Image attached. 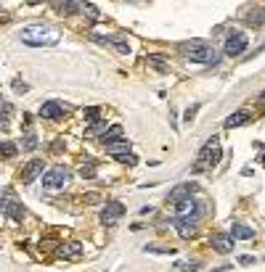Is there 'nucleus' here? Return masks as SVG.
Instances as JSON below:
<instances>
[{
    "label": "nucleus",
    "mask_w": 265,
    "mask_h": 272,
    "mask_svg": "<svg viewBox=\"0 0 265 272\" xmlns=\"http://www.w3.org/2000/svg\"><path fill=\"white\" fill-rule=\"evenodd\" d=\"M106 153H109V156H114V159H120L122 153H130V140L122 138V140H114V143H109V146H106Z\"/></svg>",
    "instance_id": "f3484780"
},
{
    "label": "nucleus",
    "mask_w": 265,
    "mask_h": 272,
    "mask_svg": "<svg viewBox=\"0 0 265 272\" xmlns=\"http://www.w3.org/2000/svg\"><path fill=\"white\" fill-rule=\"evenodd\" d=\"M252 122V111H247V108H241V111H234L225 119V127L234 129V127H241V125H249Z\"/></svg>",
    "instance_id": "dca6fc26"
},
{
    "label": "nucleus",
    "mask_w": 265,
    "mask_h": 272,
    "mask_svg": "<svg viewBox=\"0 0 265 272\" xmlns=\"http://www.w3.org/2000/svg\"><path fill=\"white\" fill-rule=\"evenodd\" d=\"M212 249H215L217 254H228V251H234V235H225V232L212 235Z\"/></svg>",
    "instance_id": "2eb2a0df"
},
{
    "label": "nucleus",
    "mask_w": 265,
    "mask_h": 272,
    "mask_svg": "<svg viewBox=\"0 0 265 272\" xmlns=\"http://www.w3.org/2000/svg\"><path fill=\"white\" fill-rule=\"evenodd\" d=\"M93 40L98 45H106V48H114L120 56H127L130 53V45H127L125 40H120V37H101V35H93Z\"/></svg>",
    "instance_id": "9b49d317"
},
{
    "label": "nucleus",
    "mask_w": 265,
    "mask_h": 272,
    "mask_svg": "<svg viewBox=\"0 0 265 272\" xmlns=\"http://www.w3.org/2000/svg\"><path fill=\"white\" fill-rule=\"evenodd\" d=\"M14 90H16V93H27L29 85H27V82H22V80H14Z\"/></svg>",
    "instance_id": "393cba45"
},
{
    "label": "nucleus",
    "mask_w": 265,
    "mask_h": 272,
    "mask_svg": "<svg viewBox=\"0 0 265 272\" xmlns=\"http://www.w3.org/2000/svg\"><path fill=\"white\" fill-rule=\"evenodd\" d=\"M53 8L59 11V14H67V0H53Z\"/></svg>",
    "instance_id": "bb28decb"
},
{
    "label": "nucleus",
    "mask_w": 265,
    "mask_h": 272,
    "mask_svg": "<svg viewBox=\"0 0 265 272\" xmlns=\"http://www.w3.org/2000/svg\"><path fill=\"white\" fill-rule=\"evenodd\" d=\"M196 219L199 217H183V219H175V228H178V232H180V238H193L196 235Z\"/></svg>",
    "instance_id": "4468645a"
},
{
    "label": "nucleus",
    "mask_w": 265,
    "mask_h": 272,
    "mask_svg": "<svg viewBox=\"0 0 265 272\" xmlns=\"http://www.w3.org/2000/svg\"><path fill=\"white\" fill-rule=\"evenodd\" d=\"M101 140H103L106 146H109V143H114V140H122V127H120V125H112V127L106 129V132L101 135Z\"/></svg>",
    "instance_id": "6ab92c4d"
},
{
    "label": "nucleus",
    "mask_w": 265,
    "mask_h": 272,
    "mask_svg": "<svg viewBox=\"0 0 265 272\" xmlns=\"http://www.w3.org/2000/svg\"><path fill=\"white\" fill-rule=\"evenodd\" d=\"M117 161H122V164H130V167H133V164H135V156H133V153H122V156H120Z\"/></svg>",
    "instance_id": "cd10ccee"
},
{
    "label": "nucleus",
    "mask_w": 265,
    "mask_h": 272,
    "mask_svg": "<svg viewBox=\"0 0 265 272\" xmlns=\"http://www.w3.org/2000/svg\"><path fill=\"white\" fill-rule=\"evenodd\" d=\"M146 254H172V249H167V246H146Z\"/></svg>",
    "instance_id": "5701e85b"
},
{
    "label": "nucleus",
    "mask_w": 265,
    "mask_h": 272,
    "mask_svg": "<svg viewBox=\"0 0 265 272\" xmlns=\"http://www.w3.org/2000/svg\"><path fill=\"white\" fill-rule=\"evenodd\" d=\"M196 111H199V106H191L189 111H186V116H183V119H186V122H191V119H193V114H196Z\"/></svg>",
    "instance_id": "2f4dec72"
},
{
    "label": "nucleus",
    "mask_w": 265,
    "mask_h": 272,
    "mask_svg": "<svg viewBox=\"0 0 265 272\" xmlns=\"http://www.w3.org/2000/svg\"><path fill=\"white\" fill-rule=\"evenodd\" d=\"M231 235L239 238V241H252V238H255V230L247 228V225H241V222H234L231 225Z\"/></svg>",
    "instance_id": "a211bd4d"
},
{
    "label": "nucleus",
    "mask_w": 265,
    "mask_h": 272,
    "mask_svg": "<svg viewBox=\"0 0 265 272\" xmlns=\"http://www.w3.org/2000/svg\"><path fill=\"white\" fill-rule=\"evenodd\" d=\"M199 264L196 262H178L175 264V272H196Z\"/></svg>",
    "instance_id": "4be33fe9"
},
{
    "label": "nucleus",
    "mask_w": 265,
    "mask_h": 272,
    "mask_svg": "<svg viewBox=\"0 0 265 272\" xmlns=\"http://www.w3.org/2000/svg\"><path fill=\"white\" fill-rule=\"evenodd\" d=\"M37 174H43V159H32L29 164L24 167V169H22V183H24V185L35 183Z\"/></svg>",
    "instance_id": "f8f14e48"
},
{
    "label": "nucleus",
    "mask_w": 265,
    "mask_h": 272,
    "mask_svg": "<svg viewBox=\"0 0 265 272\" xmlns=\"http://www.w3.org/2000/svg\"><path fill=\"white\" fill-rule=\"evenodd\" d=\"M80 177L82 180H93L96 177V161H90V164H82L80 167Z\"/></svg>",
    "instance_id": "412c9836"
},
{
    "label": "nucleus",
    "mask_w": 265,
    "mask_h": 272,
    "mask_svg": "<svg viewBox=\"0 0 265 272\" xmlns=\"http://www.w3.org/2000/svg\"><path fill=\"white\" fill-rule=\"evenodd\" d=\"M24 45H32V48H48V45H56L61 40V32L50 24H32V27H24L19 32Z\"/></svg>",
    "instance_id": "f257e3e1"
},
{
    "label": "nucleus",
    "mask_w": 265,
    "mask_h": 272,
    "mask_svg": "<svg viewBox=\"0 0 265 272\" xmlns=\"http://www.w3.org/2000/svg\"><path fill=\"white\" fill-rule=\"evenodd\" d=\"M3 214L8 217V219H14V222H22V219L27 217L24 206H22V204H14V201H11V193H8V190H5V201H3Z\"/></svg>",
    "instance_id": "1a4fd4ad"
},
{
    "label": "nucleus",
    "mask_w": 265,
    "mask_h": 272,
    "mask_svg": "<svg viewBox=\"0 0 265 272\" xmlns=\"http://www.w3.org/2000/svg\"><path fill=\"white\" fill-rule=\"evenodd\" d=\"M244 50H247V35L244 32H234V35H228V40H225V56H241Z\"/></svg>",
    "instance_id": "6e6552de"
},
{
    "label": "nucleus",
    "mask_w": 265,
    "mask_h": 272,
    "mask_svg": "<svg viewBox=\"0 0 265 272\" xmlns=\"http://www.w3.org/2000/svg\"><path fill=\"white\" fill-rule=\"evenodd\" d=\"M148 66L159 69V72H167V69H170V66H167V61H165L162 56H148Z\"/></svg>",
    "instance_id": "aec40b11"
},
{
    "label": "nucleus",
    "mask_w": 265,
    "mask_h": 272,
    "mask_svg": "<svg viewBox=\"0 0 265 272\" xmlns=\"http://www.w3.org/2000/svg\"><path fill=\"white\" fill-rule=\"evenodd\" d=\"M175 219H183V217H199V201L191 198V196H183L180 201H175Z\"/></svg>",
    "instance_id": "0eeeda50"
},
{
    "label": "nucleus",
    "mask_w": 265,
    "mask_h": 272,
    "mask_svg": "<svg viewBox=\"0 0 265 272\" xmlns=\"http://www.w3.org/2000/svg\"><path fill=\"white\" fill-rule=\"evenodd\" d=\"M67 14H85L88 19H93V21L101 19L98 8H96L93 3H88V0H67Z\"/></svg>",
    "instance_id": "423d86ee"
},
{
    "label": "nucleus",
    "mask_w": 265,
    "mask_h": 272,
    "mask_svg": "<svg viewBox=\"0 0 265 272\" xmlns=\"http://www.w3.org/2000/svg\"><path fill=\"white\" fill-rule=\"evenodd\" d=\"M3 156H5V159L16 156V146H14V143H3Z\"/></svg>",
    "instance_id": "b1692460"
},
{
    "label": "nucleus",
    "mask_w": 265,
    "mask_h": 272,
    "mask_svg": "<svg viewBox=\"0 0 265 272\" xmlns=\"http://www.w3.org/2000/svg\"><path fill=\"white\" fill-rule=\"evenodd\" d=\"M24 148H27V151L37 148V138H35V135H27V140H24Z\"/></svg>",
    "instance_id": "a878e982"
},
{
    "label": "nucleus",
    "mask_w": 265,
    "mask_h": 272,
    "mask_svg": "<svg viewBox=\"0 0 265 272\" xmlns=\"http://www.w3.org/2000/svg\"><path fill=\"white\" fill-rule=\"evenodd\" d=\"M82 201H88V204H98L101 196H98V193H85V198H82Z\"/></svg>",
    "instance_id": "c756f323"
},
{
    "label": "nucleus",
    "mask_w": 265,
    "mask_h": 272,
    "mask_svg": "<svg viewBox=\"0 0 265 272\" xmlns=\"http://www.w3.org/2000/svg\"><path fill=\"white\" fill-rule=\"evenodd\" d=\"M69 169H64V167H53V169H48L43 174V188H48V190H64V188L69 185Z\"/></svg>",
    "instance_id": "20e7f679"
},
{
    "label": "nucleus",
    "mask_w": 265,
    "mask_h": 272,
    "mask_svg": "<svg viewBox=\"0 0 265 272\" xmlns=\"http://www.w3.org/2000/svg\"><path fill=\"white\" fill-rule=\"evenodd\" d=\"M183 56L189 58V61H196V63H217V53H215V48H210V45H204V42H186L183 48Z\"/></svg>",
    "instance_id": "f03ea898"
},
{
    "label": "nucleus",
    "mask_w": 265,
    "mask_h": 272,
    "mask_svg": "<svg viewBox=\"0 0 265 272\" xmlns=\"http://www.w3.org/2000/svg\"><path fill=\"white\" fill-rule=\"evenodd\" d=\"M122 214H125V204L122 201H106V209L101 211V222L106 225V228H112V225H117Z\"/></svg>",
    "instance_id": "39448f33"
},
{
    "label": "nucleus",
    "mask_w": 265,
    "mask_h": 272,
    "mask_svg": "<svg viewBox=\"0 0 265 272\" xmlns=\"http://www.w3.org/2000/svg\"><path fill=\"white\" fill-rule=\"evenodd\" d=\"M64 114H67V108H64L59 101H48V103H43V106H40V116H43V119H61Z\"/></svg>",
    "instance_id": "ddd939ff"
},
{
    "label": "nucleus",
    "mask_w": 265,
    "mask_h": 272,
    "mask_svg": "<svg viewBox=\"0 0 265 272\" xmlns=\"http://www.w3.org/2000/svg\"><path fill=\"white\" fill-rule=\"evenodd\" d=\"M260 106H265V93L260 95Z\"/></svg>",
    "instance_id": "473e14b6"
},
{
    "label": "nucleus",
    "mask_w": 265,
    "mask_h": 272,
    "mask_svg": "<svg viewBox=\"0 0 265 272\" xmlns=\"http://www.w3.org/2000/svg\"><path fill=\"white\" fill-rule=\"evenodd\" d=\"M85 119L88 122H96V119H98V108H88V111H85Z\"/></svg>",
    "instance_id": "c85d7f7f"
},
{
    "label": "nucleus",
    "mask_w": 265,
    "mask_h": 272,
    "mask_svg": "<svg viewBox=\"0 0 265 272\" xmlns=\"http://www.w3.org/2000/svg\"><path fill=\"white\" fill-rule=\"evenodd\" d=\"M61 259H69V262H77V259H82V243L80 241H69L59 246V251H56Z\"/></svg>",
    "instance_id": "9d476101"
},
{
    "label": "nucleus",
    "mask_w": 265,
    "mask_h": 272,
    "mask_svg": "<svg viewBox=\"0 0 265 272\" xmlns=\"http://www.w3.org/2000/svg\"><path fill=\"white\" fill-rule=\"evenodd\" d=\"M263 167H265V153H263Z\"/></svg>",
    "instance_id": "72a5a7b5"
},
{
    "label": "nucleus",
    "mask_w": 265,
    "mask_h": 272,
    "mask_svg": "<svg viewBox=\"0 0 265 272\" xmlns=\"http://www.w3.org/2000/svg\"><path fill=\"white\" fill-rule=\"evenodd\" d=\"M220 156H223V151H220V140L212 135V138L204 143V148L199 151V164L193 167V172H202L204 167H215L217 161H220Z\"/></svg>",
    "instance_id": "7ed1b4c3"
},
{
    "label": "nucleus",
    "mask_w": 265,
    "mask_h": 272,
    "mask_svg": "<svg viewBox=\"0 0 265 272\" xmlns=\"http://www.w3.org/2000/svg\"><path fill=\"white\" fill-rule=\"evenodd\" d=\"M239 264H244V267H252V264H255V256H239Z\"/></svg>",
    "instance_id": "7c9ffc66"
}]
</instances>
